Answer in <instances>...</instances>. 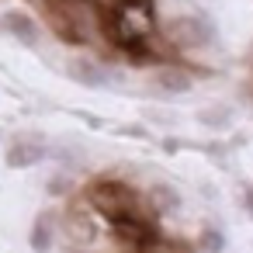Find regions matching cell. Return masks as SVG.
<instances>
[{
	"label": "cell",
	"mask_w": 253,
	"mask_h": 253,
	"mask_svg": "<svg viewBox=\"0 0 253 253\" xmlns=\"http://www.w3.org/2000/svg\"><path fill=\"white\" fill-rule=\"evenodd\" d=\"M101 32L111 45L125 49L135 59H160L163 56L160 49H153V35H156L153 0H115L101 18Z\"/></svg>",
	"instance_id": "1"
},
{
	"label": "cell",
	"mask_w": 253,
	"mask_h": 253,
	"mask_svg": "<svg viewBox=\"0 0 253 253\" xmlns=\"http://www.w3.org/2000/svg\"><path fill=\"white\" fill-rule=\"evenodd\" d=\"M49 28L70 42V45H84L94 35V4L90 0H39Z\"/></svg>",
	"instance_id": "2"
},
{
	"label": "cell",
	"mask_w": 253,
	"mask_h": 253,
	"mask_svg": "<svg viewBox=\"0 0 253 253\" xmlns=\"http://www.w3.org/2000/svg\"><path fill=\"white\" fill-rule=\"evenodd\" d=\"M84 201H87L104 222H111V218H118V215H125V211H135V208H146L142 198H139L125 180H111V177L94 180V184L87 187Z\"/></svg>",
	"instance_id": "3"
},
{
	"label": "cell",
	"mask_w": 253,
	"mask_h": 253,
	"mask_svg": "<svg viewBox=\"0 0 253 253\" xmlns=\"http://www.w3.org/2000/svg\"><path fill=\"white\" fill-rule=\"evenodd\" d=\"M208 25H201V18H173L167 25V42L177 49H198L208 42Z\"/></svg>",
	"instance_id": "4"
},
{
	"label": "cell",
	"mask_w": 253,
	"mask_h": 253,
	"mask_svg": "<svg viewBox=\"0 0 253 253\" xmlns=\"http://www.w3.org/2000/svg\"><path fill=\"white\" fill-rule=\"evenodd\" d=\"M42 156H45L42 139H35V135H21V139L11 142V149H7L4 160H7V167H14V170H25V167H35Z\"/></svg>",
	"instance_id": "5"
},
{
	"label": "cell",
	"mask_w": 253,
	"mask_h": 253,
	"mask_svg": "<svg viewBox=\"0 0 253 253\" xmlns=\"http://www.w3.org/2000/svg\"><path fill=\"white\" fill-rule=\"evenodd\" d=\"M0 28H4L7 35H14L21 45H35V42H39V28H35V21H32L28 14H21V11H7L4 18H0Z\"/></svg>",
	"instance_id": "6"
},
{
	"label": "cell",
	"mask_w": 253,
	"mask_h": 253,
	"mask_svg": "<svg viewBox=\"0 0 253 253\" xmlns=\"http://www.w3.org/2000/svg\"><path fill=\"white\" fill-rule=\"evenodd\" d=\"M32 250L35 253L52 250V215L49 211H39V218L32 222Z\"/></svg>",
	"instance_id": "7"
},
{
	"label": "cell",
	"mask_w": 253,
	"mask_h": 253,
	"mask_svg": "<svg viewBox=\"0 0 253 253\" xmlns=\"http://www.w3.org/2000/svg\"><path fill=\"white\" fill-rule=\"evenodd\" d=\"M139 253H187V246L180 239H163V236H153L149 243L139 246Z\"/></svg>",
	"instance_id": "8"
},
{
	"label": "cell",
	"mask_w": 253,
	"mask_h": 253,
	"mask_svg": "<svg viewBox=\"0 0 253 253\" xmlns=\"http://www.w3.org/2000/svg\"><path fill=\"white\" fill-rule=\"evenodd\" d=\"M160 87H163V90L180 94V90H187V87H191V77H187L184 70H163V73H160Z\"/></svg>",
	"instance_id": "9"
},
{
	"label": "cell",
	"mask_w": 253,
	"mask_h": 253,
	"mask_svg": "<svg viewBox=\"0 0 253 253\" xmlns=\"http://www.w3.org/2000/svg\"><path fill=\"white\" fill-rule=\"evenodd\" d=\"M73 77H77L80 84H90V87H101V84H104L101 70H97V66H90V63H77V66H73Z\"/></svg>",
	"instance_id": "10"
},
{
	"label": "cell",
	"mask_w": 253,
	"mask_h": 253,
	"mask_svg": "<svg viewBox=\"0 0 253 253\" xmlns=\"http://www.w3.org/2000/svg\"><path fill=\"white\" fill-rule=\"evenodd\" d=\"M201 246H205L208 253H222V246H225V239H222V232H215V229H208V232L201 236Z\"/></svg>",
	"instance_id": "11"
},
{
	"label": "cell",
	"mask_w": 253,
	"mask_h": 253,
	"mask_svg": "<svg viewBox=\"0 0 253 253\" xmlns=\"http://www.w3.org/2000/svg\"><path fill=\"white\" fill-rule=\"evenodd\" d=\"M222 118H225V111H208V115L201 111V122H222Z\"/></svg>",
	"instance_id": "12"
},
{
	"label": "cell",
	"mask_w": 253,
	"mask_h": 253,
	"mask_svg": "<svg viewBox=\"0 0 253 253\" xmlns=\"http://www.w3.org/2000/svg\"><path fill=\"white\" fill-rule=\"evenodd\" d=\"M243 201H246V211H250V215H253V187H250V191H246V198H243Z\"/></svg>",
	"instance_id": "13"
}]
</instances>
